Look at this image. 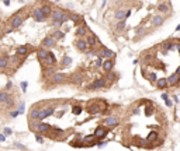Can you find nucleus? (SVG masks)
<instances>
[{
	"label": "nucleus",
	"instance_id": "nucleus-1",
	"mask_svg": "<svg viewBox=\"0 0 180 151\" xmlns=\"http://www.w3.org/2000/svg\"><path fill=\"white\" fill-rule=\"evenodd\" d=\"M96 3L113 34L125 38H128V30L132 32L131 20L136 13L145 18L152 28L162 27L173 13L170 0H93V4Z\"/></svg>",
	"mask_w": 180,
	"mask_h": 151
},
{
	"label": "nucleus",
	"instance_id": "nucleus-2",
	"mask_svg": "<svg viewBox=\"0 0 180 151\" xmlns=\"http://www.w3.org/2000/svg\"><path fill=\"white\" fill-rule=\"evenodd\" d=\"M87 112L90 113V115H99V113L103 112V109L99 106V104L92 102V104H89V106H87Z\"/></svg>",
	"mask_w": 180,
	"mask_h": 151
},
{
	"label": "nucleus",
	"instance_id": "nucleus-3",
	"mask_svg": "<svg viewBox=\"0 0 180 151\" xmlns=\"http://www.w3.org/2000/svg\"><path fill=\"white\" fill-rule=\"evenodd\" d=\"M94 136L97 137V140H101V138H104L107 136V129L103 127V126H99L96 130H94Z\"/></svg>",
	"mask_w": 180,
	"mask_h": 151
},
{
	"label": "nucleus",
	"instance_id": "nucleus-4",
	"mask_svg": "<svg viewBox=\"0 0 180 151\" xmlns=\"http://www.w3.org/2000/svg\"><path fill=\"white\" fill-rule=\"evenodd\" d=\"M51 115H53V108H52V106H51V108L41 109V112H40V120H42V119H45V117L51 116Z\"/></svg>",
	"mask_w": 180,
	"mask_h": 151
},
{
	"label": "nucleus",
	"instance_id": "nucleus-5",
	"mask_svg": "<svg viewBox=\"0 0 180 151\" xmlns=\"http://www.w3.org/2000/svg\"><path fill=\"white\" fill-rule=\"evenodd\" d=\"M104 123H105V126L114 127V126H118V119H117L115 116H108V117H105Z\"/></svg>",
	"mask_w": 180,
	"mask_h": 151
},
{
	"label": "nucleus",
	"instance_id": "nucleus-6",
	"mask_svg": "<svg viewBox=\"0 0 180 151\" xmlns=\"http://www.w3.org/2000/svg\"><path fill=\"white\" fill-rule=\"evenodd\" d=\"M155 85L158 87L159 90H165V88H167L169 87V84H167V80L166 78H158V81L155 83Z\"/></svg>",
	"mask_w": 180,
	"mask_h": 151
},
{
	"label": "nucleus",
	"instance_id": "nucleus-7",
	"mask_svg": "<svg viewBox=\"0 0 180 151\" xmlns=\"http://www.w3.org/2000/svg\"><path fill=\"white\" fill-rule=\"evenodd\" d=\"M40 112H41V109L32 108L28 116H30V119H32V120H40Z\"/></svg>",
	"mask_w": 180,
	"mask_h": 151
},
{
	"label": "nucleus",
	"instance_id": "nucleus-8",
	"mask_svg": "<svg viewBox=\"0 0 180 151\" xmlns=\"http://www.w3.org/2000/svg\"><path fill=\"white\" fill-rule=\"evenodd\" d=\"M49 130H51V126L47 125V123H38V127H37V132H40V133H48Z\"/></svg>",
	"mask_w": 180,
	"mask_h": 151
},
{
	"label": "nucleus",
	"instance_id": "nucleus-9",
	"mask_svg": "<svg viewBox=\"0 0 180 151\" xmlns=\"http://www.w3.org/2000/svg\"><path fill=\"white\" fill-rule=\"evenodd\" d=\"M10 98V94L7 92V91H4V92H0V102H4L6 104V101Z\"/></svg>",
	"mask_w": 180,
	"mask_h": 151
},
{
	"label": "nucleus",
	"instance_id": "nucleus-10",
	"mask_svg": "<svg viewBox=\"0 0 180 151\" xmlns=\"http://www.w3.org/2000/svg\"><path fill=\"white\" fill-rule=\"evenodd\" d=\"M38 123H40V120H32V119H30V129L32 130V132H37Z\"/></svg>",
	"mask_w": 180,
	"mask_h": 151
},
{
	"label": "nucleus",
	"instance_id": "nucleus-11",
	"mask_svg": "<svg viewBox=\"0 0 180 151\" xmlns=\"http://www.w3.org/2000/svg\"><path fill=\"white\" fill-rule=\"evenodd\" d=\"M156 138H158V133H156V132H152V133H149V136L146 137V140L149 143H152V141H155Z\"/></svg>",
	"mask_w": 180,
	"mask_h": 151
},
{
	"label": "nucleus",
	"instance_id": "nucleus-12",
	"mask_svg": "<svg viewBox=\"0 0 180 151\" xmlns=\"http://www.w3.org/2000/svg\"><path fill=\"white\" fill-rule=\"evenodd\" d=\"M80 112H82V106H79V105L77 106H73V113L75 115H79Z\"/></svg>",
	"mask_w": 180,
	"mask_h": 151
},
{
	"label": "nucleus",
	"instance_id": "nucleus-13",
	"mask_svg": "<svg viewBox=\"0 0 180 151\" xmlns=\"http://www.w3.org/2000/svg\"><path fill=\"white\" fill-rule=\"evenodd\" d=\"M6 105H7V108H11V106L14 105V101L11 98H9L7 101H6Z\"/></svg>",
	"mask_w": 180,
	"mask_h": 151
},
{
	"label": "nucleus",
	"instance_id": "nucleus-14",
	"mask_svg": "<svg viewBox=\"0 0 180 151\" xmlns=\"http://www.w3.org/2000/svg\"><path fill=\"white\" fill-rule=\"evenodd\" d=\"M20 113H21V112H20V111L17 109V111H13V112L10 113V116H11V117H17L18 115H20Z\"/></svg>",
	"mask_w": 180,
	"mask_h": 151
},
{
	"label": "nucleus",
	"instance_id": "nucleus-15",
	"mask_svg": "<svg viewBox=\"0 0 180 151\" xmlns=\"http://www.w3.org/2000/svg\"><path fill=\"white\" fill-rule=\"evenodd\" d=\"M35 140H37V141H38V143H42V141H44V138H42V136H41V133L35 136Z\"/></svg>",
	"mask_w": 180,
	"mask_h": 151
},
{
	"label": "nucleus",
	"instance_id": "nucleus-16",
	"mask_svg": "<svg viewBox=\"0 0 180 151\" xmlns=\"http://www.w3.org/2000/svg\"><path fill=\"white\" fill-rule=\"evenodd\" d=\"M21 88H23V91L26 92V90H27V83H26V81H23V83H21Z\"/></svg>",
	"mask_w": 180,
	"mask_h": 151
},
{
	"label": "nucleus",
	"instance_id": "nucleus-17",
	"mask_svg": "<svg viewBox=\"0 0 180 151\" xmlns=\"http://www.w3.org/2000/svg\"><path fill=\"white\" fill-rule=\"evenodd\" d=\"M16 147H18L20 150H24V146H23V144H20V143H16Z\"/></svg>",
	"mask_w": 180,
	"mask_h": 151
},
{
	"label": "nucleus",
	"instance_id": "nucleus-18",
	"mask_svg": "<svg viewBox=\"0 0 180 151\" xmlns=\"http://www.w3.org/2000/svg\"><path fill=\"white\" fill-rule=\"evenodd\" d=\"M4 134H11V129H9V127L4 129Z\"/></svg>",
	"mask_w": 180,
	"mask_h": 151
},
{
	"label": "nucleus",
	"instance_id": "nucleus-19",
	"mask_svg": "<svg viewBox=\"0 0 180 151\" xmlns=\"http://www.w3.org/2000/svg\"><path fill=\"white\" fill-rule=\"evenodd\" d=\"M6 140V134H0V141H4Z\"/></svg>",
	"mask_w": 180,
	"mask_h": 151
},
{
	"label": "nucleus",
	"instance_id": "nucleus-20",
	"mask_svg": "<svg viewBox=\"0 0 180 151\" xmlns=\"http://www.w3.org/2000/svg\"><path fill=\"white\" fill-rule=\"evenodd\" d=\"M166 106H172V101L170 99H166Z\"/></svg>",
	"mask_w": 180,
	"mask_h": 151
},
{
	"label": "nucleus",
	"instance_id": "nucleus-21",
	"mask_svg": "<svg viewBox=\"0 0 180 151\" xmlns=\"http://www.w3.org/2000/svg\"><path fill=\"white\" fill-rule=\"evenodd\" d=\"M18 111H20V112L24 111V104H20V109H18Z\"/></svg>",
	"mask_w": 180,
	"mask_h": 151
},
{
	"label": "nucleus",
	"instance_id": "nucleus-22",
	"mask_svg": "<svg viewBox=\"0 0 180 151\" xmlns=\"http://www.w3.org/2000/svg\"><path fill=\"white\" fill-rule=\"evenodd\" d=\"M6 88H7V90H10V88H11V83H7V85H6Z\"/></svg>",
	"mask_w": 180,
	"mask_h": 151
},
{
	"label": "nucleus",
	"instance_id": "nucleus-23",
	"mask_svg": "<svg viewBox=\"0 0 180 151\" xmlns=\"http://www.w3.org/2000/svg\"><path fill=\"white\" fill-rule=\"evenodd\" d=\"M162 98L165 99V101H166V99H167V94H162Z\"/></svg>",
	"mask_w": 180,
	"mask_h": 151
}]
</instances>
